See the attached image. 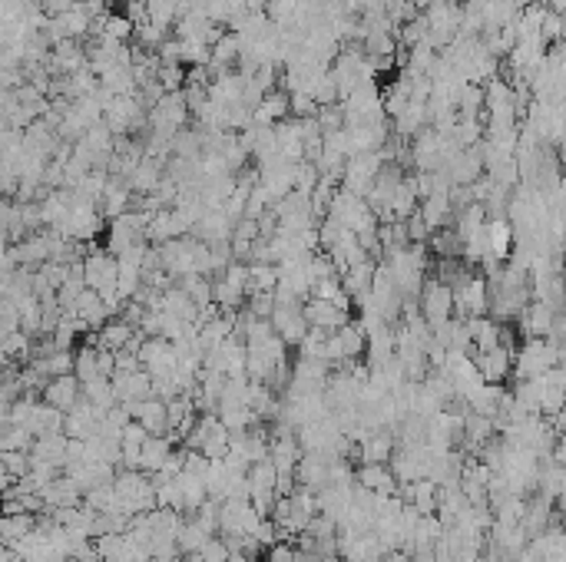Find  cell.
<instances>
[{"label": "cell", "instance_id": "19", "mask_svg": "<svg viewBox=\"0 0 566 562\" xmlns=\"http://www.w3.org/2000/svg\"><path fill=\"white\" fill-rule=\"evenodd\" d=\"M395 450H397L395 431H377V433H371L368 441L361 443L358 463H391Z\"/></svg>", "mask_w": 566, "mask_h": 562}, {"label": "cell", "instance_id": "9", "mask_svg": "<svg viewBox=\"0 0 566 562\" xmlns=\"http://www.w3.org/2000/svg\"><path fill=\"white\" fill-rule=\"evenodd\" d=\"M47 403H54V407H60L63 413H70L76 407V403L83 401V381L76 374H63V377H54L47 387H44V393H40Z\"/></svg>", "mask_w": 566, "mask_h": 562}, {"label": "cell", "instance_id": "29", "mask_svg": "<svg viewBox=\"0 0 566 562\" xmlns=\"http://www.w3.org/2000/svg\"><path fill=\"white\" fill-rule=\"evenodd\" d=\"M249 272H252V281H249V295L252 291H275L278 288V281H282V275H278V265H265V262H249Z\"/></svg>", "mask_w": 566, "mask_h": 562}, {"label": "cell", "instance_id": "31", "mask_svg": "<svg viewBox=\"0 0 566 562\" xmlns=\"http://www.w3.org/2000/svg\"><path fill=\"white\" fill-rule=\"evenodd\" d=\"M246 308L252 311L255 318H272L275 308H278V305H275V291H252L246 301Z\"/></svg>", "mask_w": 566, "mask_h": 562}, {"label": "cell", "instance_id": "2", "mask_svg": "<svg viewBox=\"0 0 566 562\" xmlns=\"http://www.w3.org/2000/svg\"><path fill=\"white\" fill-rule=\"evenodd\" d=\"M186 450H199V453H206L209 460H226V453L232 450V433L222 421H219V413H199L196 427L189 433L186 441H182Z\"/></svg>", "mask_w": 566, "mask_h": 562}, {"label": "cell", "instance_id": "8", "mask_svg": "<svg viewBox=\"0 0 566 562\" xmlns=\"http://www.w3.org/2000/svg\"><path fill=\"white\" fill-rule=\"evenodd\" d=\"M272 325L275 334L282 337L288 347H298L308 337V331H312V325L305 318V305H298V308H275Z\"/></svg>", "mask_w": 566, "mask_h": 562}, {"label": "cell", "instance_id": "17", "mask_svg": "<svg viewBox=\"0 0 566 562\" xmlns=\"http://www.w3.org/2000/svg\"><path fill=\"white\" fill-rule=\"evenodd\" d=\"M375 272H377V262L368 258V262L355 265V268H348V272L341 275V285H345V291L355 298V308H358L361 301L371 295V288H375Z\"/></svg>", "mask_w": 566, "mask_h": 562}, {"label": "cell", "instance_id": "25", "mask_svg": "<svg viewBox=\"0 0 566 562\" xmlns=\"http://www.w3.org/2000/svg\"><path fill=\"white\" fill-rule=\"evenodd\" d=\"M37 437L14 421H0V450H34Z\"/></svg>", "mask_w": 566, "mask_h": 562}, {"label": "cell", "instance_id": "1", "mask_svg": "<svg viewBox=\"0 0 566 562\" xmlns=\"http://www.w3.org/2000/svg\"><path fill=\"white\" fill-rule=\"evenodd\" d=\"M116 493H120V509L130 516L160 509L156 480H152L150 473H142V470H120V473H116Z\"/></svg>", "mask_w": 566, "mask_h": 562}, {"label": "cell", "instance_id": "3", "mask_svg": "<svg viewBox=\"0 0 566 562\" xmlns=\"http://www.w3.org/2000/svg\"><path fill=\"white\" fill-rule=\"evenodd\" d=\"M83 272H86V285L96 288L100 295H110L120 285V258L110 255L106 248H96L90 245V255L83 258Z\"/></svg>", "mask_w": 566, "mask_h": 562}, {"label": "cell", "instance_id": "15", "mask_svg": "<svg viewBox=\"0 0 566 562\" xmlns=\"http://www.w3.org/2000/svg\"><path fill=\"white\" fill-rule=\"evenodd\" d=\"M176 447H182L176 437H150V441L142 443V457H140V470L142 473H150V477H156L162 467H166V460L176 453Z\"/></svg>", "mask_w": 566, "mask_h": 562}, {"label": "cell", "instance_id": "24", "mask_svg": "<svg viewBox=\"0 0 566 562\" xmlns=\"http://www.w3.org/2000/svg\"><path fill=\"white\" fill-rule=\"evenodd\" d=\"M34 529H37V516L34 513H4V519H0V539H4V546L17 543L27 533H34Z\"/></svg>", "mask_w": 566, "mask_h": 562}, {"label": "cell", "instance_id": "4", "mask_svg": "<svg viewBox=\"0 0 566 562\" xmlns=\"http://www.w3.org/2000/svg\"><path fill=\"white\" fill-rule=\"evenodd\" d=\"M265 516L255 509L249 497H236L222 503V533L219 536H252Z\"/></svg>", "mask_w": 566, "mask_h": 562}, {"label": "cell", "instance_id": "7", "mask_svg": "<svg viewBox=\"0 0 566 562\" xmlns=\"http://www.w3.org/2000/svg\"><path fill=\"white\" fill-rule=\"evenodd\" d=\"M513 351L510 347H493V351H481V354H473V364L481 371V377L487 384H503L507 377H513Z\"/></svg>", "mask_w": 566, "mask_h": 562}, {"label": "cell", "instance_id": "27", "mask_svg": "<svg viewBox=\"0 0 566 562\" xmlns=\"http://www.w3.org/2000/svg\"><path fill=\"white\" fill-rule=\"evenodd\" d=\"M176 285L189 291V298L196 301L199 308H209V305H216V301H212V278H209V275L192 272V275H186V278L176 281Z\"/></svg>", "mask_w": 566, "mask_h": 562}, {"label": "cell", "instance_id": "6", "mask_svg": "<svg viewBox=\"0 0 566 562\" xmlns=\"http://www.w3.org/2000/svg\"><path fill=\"white\" fill-rule=\"evenodd\" d=\"M106 417V411H100V407H93V403L80 401L73 407V411L66 413V423H63V433L70 437V441H90V437H96L100 433V421Z\"/></svg>", "mask_w": 566, "mask_h": 562}, {"label": "cell", "instance_id": "22", "mask_svg": "<svg viewBox=\"0 0 566 562\" xmlns=\"http://www.w3.org/2000/svg\"><path fill=\"white\" fill-rule=\"evenodd\" d=\"M209 539H212V533H209L206 526L199 523L196 516H186V523H182V529H180V553L189 556V559H196V556L206 549Z\"/></svg>", "mask_w": 566, "mask_h": 562}, {"label": "cell", "instance_id": "26", "mask_svg": "<svg viewBox=\"0 0 566 562\" xmlns=\"http://www.w3.org/2000/svg\"><path fill=\"white\" fill-rule=\"evenodd\" d=\"M73 374L80 377V381H96V377H103L100 374V347L96 344H80L76 347V367H73Z\"/></svg>", "mask_w": 566, "mask_h": 562}, {"label": "cell", "instance_id": "23", "mask_svg": "<svg viewBox=\"0 0 566 562\" xmlns=\"http://www.w3.org/2000/svg\"><path fill=\"white\" fill-rule=\"evenodd\" d=\"M83 397L93 403V407H100V411H113L116 403H120V393H116L113 377H96V381H86Z\"/></svg>", "mask_w": 566, "mask_h": 562}, {"label": "cell", "instance_id": "5", "mask_svg": "<svg viewBox=\"0 0 566 562\" xmlns=\"http://www.w3.org/2000/svg\"><path fill=\"white\" fill-rule=\"evenodd\" d=\"M421 315H424L431 325H441V321L454 318V288L447 281H441L437 275L424 281V291H421Z\"/></svg>", "mask_w": 566, "mask_h": 562}, {"label": "cell", "instance_id": "12", "mask_svg": "<svg viewBox=\"0 0 566 562\" xmlns=\"http://www.w3.org/2000/svg\"><path fill=\"white\" fill-rule=\"evenodd\" d=\"M358 483L371 493H381V497L401 493V483H397L391 463H358Z\"/></svg>", "mask_w": 566, "mask_h": 562}, {"label": "cell", "instance_id": "21", "mask_svg": "<svg viewBox=\"0 0 566 562\" xmlns=\"http://www.w3.org/2000/svg\"><path fill=\"white\" fill-rule=\"evenodd\" d=\"M305 450L302 443H298V433L295 437H278V441H272V463L278 467V473H295L298 470V463H302Z\"/></svg>", "mask_w": 566, "mask_h": 562}, {"label": "cell", "instance_id": "20", "mask_svg": "<svg viewBox=\"0 0 566 562\" xmlns=\"http://www.w3.org/2000/svg\"><path fill=\"white\" fill-rule=\"evenodd\" d=\"M162 311H170V315H176V318L189 321V325H196L199 321V305L192 298H189V291L180 288V285H172V288L162 291Z\"/></svg>", "mask_w": 566, "mask_h": 562}, {"label": "cell", "instance_id": "11", "mask_svg": "<svg viewBox=\"0 0 566 562\" xmlns=\"http://www.w3.org/2000/svg\"><path fill=\"white\" fill-rule=\"evenodd\" d=\"M305 318L312 328H325V331H341L345 325H351V311L331 305V301L321 298H308L305 301Z\"/></svg>", "mask_w": 566, "mask_h": 562}, {"label": "cell", "instance_id": "32", "mask_svg": "<svg viewBox=\"0 0 566 562\" xmlns=\"http://www.w3.org/2000/svg\"><path fill=\"white\" fill-rule=\"evenodd\" d=\"M192 562H229V546H226V539L222 536H212L206 543V549L196 556Z\"/></svg>", "mask_w": 566, "mask_h": 562}, {"label": "cell", "instance_id": "18", "mask_svg": "<svg viewBox=\"0 0 566 562\" xmlns=\"http://www.w3.org/2000/svg\"><path fill=\"white\" fill-rule=\"evenodd\" d=\"M66 450H70V437H66L63 431L44 433V437H37L34 450H30V460H37V463H54V467H66Z\"/></svg>", "mask_w": 566, "mask_h": 562}, {"label": "cell", "instance_id": "28", "mask_svg": "<svg viewBox=\"0 0 566 562\" xmlns=\"http://www.w3.org/2000/svg\"><path fill=\"white\" fill-rule=\"evenodd\" d=\"M83 503L90 506V509H96V513H113V509H120V493H116V480H113V483H100V487H93L83 497Z\"/></svg>", "mask_w": 566, "mask_h": 562}, {"label": "cell", "instance_id": "33", "mask_svg": "<svg viewBox=\"0 0 566 562\" xmlns=\"http://www.w3.org/2000/svg\"><path fill=\"white\" fill-rule=\"evenodd\" d=\"M265 562H302V556H298V546L278 543V546H272V549L265 553Z\"/></svg>", "mask_w": 566, "mask_h": 562}, {"label": "cell", "instance_id": "30", "mask_svg": "<svg viewBox=\"0 0 566 562\" xmlns=\"http://www.w3.org/2000/svg\"><path fill=\"white\" fill-rule=\"evenodd\" d=\"M0 463L7 477L24 480L30 473V450H0Z\"/></svg>", "mask_w": 566, "mask_h": 562}, {"label": "cell", "instance_id": "13", "mask_svg": "<svg viewBox=\"0 0 566 562\" xmlns=\"http://www.w3.org/2000/svg\"><path fill=\"white\" fill-rule=\"evenodd\" d=\"M232 232H236V222L226 216V208H209L206 216H202V222L192 228V235L206 245L232 242Z\"/></svg>", "mask_w": 566, "mask_h": 562}, {"label": "cell", "instance_id": "16", "mask_svg": "<svg viewBox=\"0 0 566 562\" xmlns=\"http://www.w3.org/2000/svg\"><path fill=\"white\" fill-rule=\"evenodd\" d=\"M40 497L47 499V509L54 513V509H66V506H80L83 503V489H80V483H76L73 477H57L54 483H50L47 489H40Z\"/></svg>", "mask_w": 566, "mask_h": 562}, {"label": "cell", "instance_id": "10", "mask_svg": "<svg viewBox=\"0 0 566 562\" xmlns=\"http://www.w3.org/2000/svg\"><path fill=\"white\" fill-rule=\"evenodd\" d=\"M113 384L116 393H120V401H150V397H156V381L142 367L140 371H116Z\"/></svg>", "mask_w": 566, "mask_h": 562}, {"label": "cell", "instance_id": "14", "mask_svg": "<svg viewBox=\"0 0 566 562\" xmlns=\"http://www.w3.org/2000/svg\"><path fill=\"white\" fill-rule=\"evenodd\" d=\"M136 334H140L136 325H130V321H123V318H113L100 331H90V334H86V344L106 347V351H123Z\"/></svg>", "mask_w": 566, "mask_h": 562}, {"label": "cell", "instance_id": "34", "mask_svg": "<svg viewBox=\"0 0 566 562\" xmlns=\"http://www.w3.org/2000/svg\"><path fill=\"white\" fill-rule=\"evenodd\" d=\"M150 437H152V433L146 431V427H142L140 421H132L130 427L123 431V443H140V447H142V443L150 441Z\"/></svg>", "mask_w": 566, "mask_h": 562}]
</instances>
